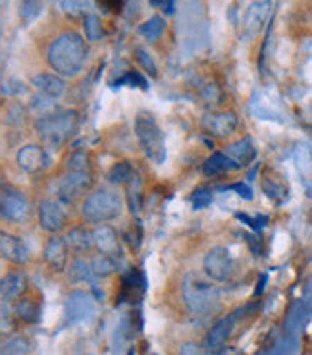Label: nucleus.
<instances>
[{
  "mask_svg": "<svg viewBox=\"0 0 312 355\" xmlns=\"http://www.w3.org/2000/svg\"><path fill=\"white\" fill-rule=\"evenodd\" d=\"M135 135L139 139L141 149L147 159L154 164H162L166 160V143L160 125L149 112H139L135 118Z\"/></svg>",
  "mask_w": 312,
  "mask_h": 355,
  "instance_id": "39448f33",
  "label": "nucleus"
},
{
  "mask_svg": "<svg viewBox=\"0 0 312 355\" xmlns=\"http://www.w3.org/2000/svg\"><path fill=\"white\" fill-rule=\"evenodd\" d=\"M95 297L89 292H72L66 303V317L68 320L75 324L81 320H87L95 317Z\"/></svg>",
  "mask_w": 312,
  "mask_h": 355,
  "instance_id": "f8f14e48",
  "label": "nucleus"
},
{
  "mask_svg": "<svg viewBox=\"0 0 312 355\" xmlns=\"http://www.w3.org/2000/svg\"><path fill=\"white\" fill-rule=\"evenodd\" d=\"M68 278H70V282L72 284H81V282H89L91 286L97 284V275H95V270H93V265H91V261L83 257H77L72 263V266L68 268Z\"/></svg>",
  "mask_w": 312,
  "mask_h": 355,
  "instance_id": "4be33fe9",
  "label": "nucleus"
},
{
  "mask_svg": "<svg viewBox=\"0 0 312 355\" xmlns=\"http://www.w3.org/2000/svg\"><path fill=\"white\" fill-rule=\"evenodd\" d=\"M181 295L193 317H210L220 309V288L206 275L187 272L181 282Z\"/></svg>",
  "mask_w": 312,
  "mask_h": 355,
  "instance_id": "7ed1b4c3",
  "label": "nucleus"
},
{
  "mask_svg": "<svg viewBox=\"0 0 312 355\" xmlns=\"http://www.w3.org/2000/svg\"><path fill=\"white\" fill-rule=\"evenodd\" d=\"M0 213H2V220L12 222V224H21L29 216L31 205L26 193H21L19 189L14 187H4L2 189V199H0Z\"/></svg>",
  "mask_w": 312,
  "mask_h": 355,
  "instance_id": "1a4fd4ad",
  "label": "nucleus"
},
{
  "mask_svg": "<svg viewBox=\"0 0 312 355\" xmlns=\"http://www.w3.org/2000/svg\"><path fill=\"white\" fill-rule=\"evenodd\" d=\"M164 27H166V21H164L162 16L156 14V16H151L145 24L139 26V33H141L145 39H149V41H156V39L164 33Z\"/></svg>",
  "mask_w": 312,
  "mask_h": 355,
  "instance_id": "cd10ccee",
  "label": "nucleus"
},
{
  "mask_svg": "<svg viewBox=\"0 0 312 355\" xmlns=\"http://www.w3.org/2000/svg\"><path fill=\"white\" fill-rule=\"evenodd\" d=\"M203 128L206 130V133H210L212 137H218V139H226L233 133L237 132L239 128V118L235 112L228 110V112H218V114H208L205 116L203 120Z\"/></svg>",
  "mask_w": 312,
  "mask_h": 355,
  "instance_id": "ddd939ff",
  "label": "nucleus"
},
{
  "mask_svg": "<svg viewBox=\"0 0 312 355\" xmlns=\"http://www.w3.org/2000/svg\"><path fill=\"white\" fill-rule=\"evenodd\" d=\"M95 249L100 255H108V257L122 259V238L112 226L102 224V226H95Z\"/></svg>",
  "mask_w": 312,
  "mask_h": 355,
  "instance_id": "4468645a",
  "label": "nucleus"
},
{
  "mask_svg": "<svg viewBox=\"0 0 312 355\" xmlns=\"http://www.w3.org/2000/svg\"><path fill=\"white\" fill-rule=\"evenodd\" d=\"M237 166L233 164L232 160L228 159V155L226 153H214L210 159L206 160L205 164H203V174L208 178H214L218 174H222L226 170H235Z\"/></svg>",
  "mask_w": 312,
  "mask_h": 355,
  "instance_id": "5701e85b",
  "label": "nucleus"
},
{
  "mask_svg": "<svg viewBox=\"0 0 312 355\" xmlns=\"http://www.w3.org/2000/svg\"><path fill=\"white\" fill-rule=\"evenodd\" d=\"M91 265H93V270H95L97 278H108V276H112L120 268V261L114 257L97 253L95 257L91 259Z\"/></svg>",
  "mask_w": 312,
  "mask_h": 355,
  "instance_id": "a878e982",
  "label": "nucleus"
},
{
  "mask_svg": "<svg viewBox=\"0 0 312 355\" xmlns=\"http://www.w3.org/2000/svg\"><path fill=\"white\" fill-rule=\"evenodd\" d=\"M87 54H89V46L85 39L77 31L68 29L51 43L46 51V62L53 68L54 73L62 78H73L83 70L87 62Z\"/></svg>",
  "mask_w": 312,
  "mask_h": 355,
  "instance_id": "f257e3e1",
  "label": "nucleus"
},
{
  "mask_svg": "<svg viewBox=\"0 0 312 355\" xmlns=\"http://www.w3.org/2000/svg\"><path fill=\"white\" fill-rule=\"evenodd\" d=\"M135 58L139 60V64L143 66V70L147 71V73H151L152 78L156 76V64L152 62V58L147 54V51L145 49H141V46H135Z\"/></svg>",
  "mask_w": 312,
  "mask_h": 355,
  "instance_id": "2f4dec72",
  "label": "nucleus"
},
{
  "mask_svg": "<svg viewBox=\"0 0 312 355\" xmlns=\"http://www.w3.org/2000/svg\"><path fill=\"white\" fill-rule=\"evenodd\" d=\"M233 324H235V315H230L226 319L218 320L214 327L210 329L208 336H206V349L212 354L222 355L223 347L228 344V340L232 336Z\"/></svg>",
  "mask_w": 312,
  "mask_h": 355,
  "instance_id": "a211bd4d",
  "label": "nucleus"
},
{
  "mask_svg": "<svg viewBox=\"0 0 312 355\" xmlns=\"http://www.w3.org/2000/svg\"><path fill=\"white\" fill-rule=\"evenodd\" d=\"M16 317H18L21 322H27V324H31V322H37L39 320V315H41V307H39V302H35L33 297H21L16 303Z\"/></svg>",
  "mask_w": 312,
  "mask_h": 355,
  "instance_id": "b1692460",
  "label": "nucleus"
},
{
  "mask_svg": "<svg viewBox=\"0 0 312 355\" xmlns=\"http://www.w3.org/2000/svg\"><path fill=\"white\" fill-rule=\"evenodd\" d=\"M122 211H124V199L118 191L108 187L93 189L81 203V218L91 226H102L108 222L118 220L122 216Z\"/></svg>",
  "mask_w": 312,
  "mask_h": 355,
  "instance_id": "20e7f679",
  "label": "nucleus"
},
{
  "mask_svg": "<svg viewBox=\"0 0 312 355\" xmlns=\"http://www.w3.org/2000/svg\"><path fill=\"white\" fill-rule=\"evenodd\" d=\"M43 261L45 265L56 272V275H62L68 270V263H70V243L66 240V236H51L48 241L45 243L43 249Z\"/></svg>",
  "mask_w": 312,
  "mask_h": 355,
  "instance_id": "9d476101",
  "label": "nucleus"
},
{
  "mask_svg": "<svg viewBox=\"0 0 312 355\" xmlns=\"http://www.w3.org/2000/svg\"><path fill=\"white\" fill-rule=\"evenodd\" d=\"M31 85L35 87L39 95H45V97L54 98V101L60 98L66 93V81L58 73H46V71L35 73L31 78Z\"/></svg>",
  "mask_w": 312,
  "mask_h": 355,
  "instance_id": "6ab92c4d",
  "label": "nucleus"
},
{
  "mask_svg": "<svg viewBox=\"0 0 312 355\" xmlns=\"http://www.w3.org/2000/svg\"><path fill=\"white\" fill-rule=\"evenodd\" d=\"M6 122L10 125H24L26 122V108L19 103H10V108L6 110Z\"/></svg>",
  "mask_w": 312,
  "mask_h": 355,
  "instance_id": "7c9ffc66",
  "label": "nucleus"
},
{
  "mask_svg": "<svg viewBox=\"0 0 312 355\" xmlns=\"http://www.w3.org/2000/svg\"><path fill=\"white\" fill-rule=\"evenodd\" d=\"M0 253H2L4 261H10L14 265H26L31 259V251L27 248L26 241L8 232L0 234Z\"/></svg>",
  "mask_w": 312,
  "mask_h": 355,
  "instance_id": "2eb2a0df",
  "label": "nucleus"
},
{
  "mask_svg": "<svg viewBox=\"0 0 312 355\" xmlns=\"http://www.w3.org/2000/svg\"><path fill=\"white\" fill-rule=\"evenodd\" d=\"M60 6L70 18H80L83 14V0H60Z\"/></svg>",
  "mask_w": 312,
  "mask_h": 355,
  "instance_id": "473e14b6",
  "label": "nucleus"
},
{
  "mask_svg": "<svg viewBox=\"0 0 312 355\" xmlns=\"http://www.w3.org/2000/svg\"><path fill=\"white\" fill-rule=\"evenodd\" d=\"M80 128V112L66 108V110H51L46 114L37 116L33 122L37 137L43 147L58 151L72 141L73 135Z\"/></svg>",
  "mask_w": 312,
  "mask_h": 355,
  "instance_id": "f03ea898",
  "label": "nucleus"
},
{
  "mask_svg": "<svg viewBox=\"0 0 312 355\" xmlns=\"http://www.w3.org/2000/svg\"><path fill=\"white\" fill-rule=\"evenodd\" d=\"M16 162L27 174H39L51 166V157L46 153V147H43L41 143H27L16 153Z\"/></svg>",
  "mask_w": 312,
  "mask_h": 355,
  "instance_id": "9b49d317",
  "label": "nucleus"
},
{
  "mask_svg": "<svg viewBox=\"0 0 312 355\" xmlns=\"http://www.w3.org/2000/svg\"><path fill=\"white\" fill-rule=\"evenodd\" d=\"M151 2L152 8L162 10L166 16L174 14V8H176V0H149Z\"/></svg>",
  "mask_w": 312,
  "mask_h": 355,
  "instance_id": "c9c22d12",
  "label": "nucleus"
},
{
  "mask_svg": "<svg viewBox=\"0 0 312 355\" xmlns=\"http://www.w3.org/2000/svg\"><path fill=\"white\" fill-rule=\"evenodd\" d=\"M203 272L210 280H214L216 284L232 282L237 270H235V261H233L230 249H226L223 245L208 249L203 259Z\"/></svg>",
  "mask_w": 312,
  "mask_h": 355,
  "instance_id": "0eeeda50",
  "label": "nucleus"
},
{
  "mask_svg": "<svg viewBox=\"0 0 312 355\" xmlns=\"http://www.w3.org/2000/svg\"><path fill=\"white\" fill-rule=\"evenodd\" d=\"M210 201H212V196L205 189H199L193 193V207L195 209H205L206 205H210Z\"/></svg>",
  "mask_w": 312,
  "mask_h": 355,
  "instance_id": "f704fd0d",
  "label": "nucleus"
},
{
  "mask_svg": "<svg viewBox=\"0 0 312 355\" xmlns=\"http://www.w3.org/2000/svg\"><path fill=\"white\" fill-rule=\"evenodd\" d=\"M270 14H272V2L270 0H257V2H253L247 8V12H245V19H243V27H245L247 35H259L268 24Z\"/></svg>",
  "mask_w": 312,
  "mask_h": 355,
  "instance_id": "dca6fc26",
  "label": "nucleus"
},
{
  "mask_svg": "<svg viewBox=\"0 0 312 355\" xmlns=\"http://www.w3.org/2000/svg\"><path fill=\"white\" fill-rule=\"evenodd\" d=\"M124 240L131 245V248H139V243H141V226H139V222L135 220V224L129 226V230L124 234Z\"/></svg>",
  "mask_w": 312,
  "mask_h": 355,
  "instance_id": "72a5a7b5",
  "label": "nucleus"
},
{
  "mask_svg": "<svg viewBox=\"0 0 312 355\" xmlns=\"http://www.w3.org/2000/svg\"><path fill=\"white\" fill-rule=\"evenodd\" d=\"M91 157L89 153L77 149L70 155V159L66 162V172H89Z\"/></svg>",
  "mask_w": 312,
  "mask_h": 355,
  "instance_id": "c85d7f7f",
  "label": "nucleus"
},
{
  "mask_svg": "<svg viewBox=\"0 0 312 355\" xmlns=\"http://www.w3.org/2000/svg\"><path fill=\"white\" fill-rule=\"evenodd\" d=\"M27 286H29V280H27L26 272H21V270L6 272V275L2 276V284H0L2 302L12 303L21 300L26 295Z\"/></svg>",
  "mask_w": 312,
  "mask_h": 355,
  "instance_id": "f3484780",
  "label": "nucleus"
},
{
  "mask_svg": "<svg viewBox=\"0 0 312 355\" xmlns=\"http://www.w3.org/2000/svg\"><path fill=\"white\" fill-rule=\"evenodd\" d=\"M201 355H218V354H212V352H208V349H205V352H203V354Z\"/></svg>",
  "mask_w": 312,
  "mask_h": 355,
  "instance_id": "ea45409f",
  "label": "nucleus"
},
{
  "mask_svg": "<svg viewBox=\"0 0 312 355\" xmlns=\"http://www.w3.org/2000/svg\"><path fill=\"white\" fill-rule=\"evenodd\" d=\"M83 29H85L87 41H91V43H97V41L102 39V24H100V18L95 16V14L85 16V19H83Z\"/></svg>",
  "mask_w": 312,
  "mask_h": 355,
  "instance_id": "c756f323",
  "label": "nucleus"
},
{
  "mask_svg": "<svg viewBox=\"0 0 312 355\" xmlns=\"http://www.w3.org/2000/svg\"><path fill=\"white\" fill-rule=\"evenodd\" d=\"M179 355H201V352L195 344H183L179 347Z\"/></svg>",
  "mask_w": 312,
  "mask_h": 355,
  "instance_id": "e433bc0d",
  "label": "nucleus"
},
{
  "mask_svg": "<svg viewBox=\"0 0 312 355\" xmlns=\"http://www.w3.org/2000/svg\"><path fill=\"white\" fill-rule=\"evenodd\" d=\"M134 176H135V168L129 160L116 162V164L110 168V172H108L110 182H112V184H116V186H120V184H127V182H129Z\"/></svg>",
  "mask_w": 312,
  "mask_h": 355,
  "instance_id": "bb28decb",
  "label": "nucleus"
},
{
  "mask_svg": "<svg viewBox=\"0 0 312 355\" xmlns=\"http://www.w3.org/2000/svg\"><path fill=\"white\" fill-rule=\"evenodd\" d=\"M66 209H68V205L62 203L56 197L43 199L39 203V209H37V220H39L41 230L51 234V236H56V234L66 230V226H68V211Z\"/></svg>",
  "mask_w": 312,
  "mask_h": 355,
  "instance_id": "6e6552de",
  "label": "nucleus"
},
{
  "mask_svg": "<svg viewBox=\"0 0 312 355\" xmlns=\"http://www.w3.org/2000/svg\"><path fill=\"white\" fill-rule=\"evenodd\" d=\"M95 187V178L91 172H66L54 182V197L62 203L72 205L75 199L87 196Z\"/></svg>",
  "mask_w": 312,
  "mask_h": 355,
  "instance_id": "423d86ee",
  "label": "nucleus"
},
{
  "mask_svg": "<svg viewBox=\"0 0 312 355\" xmlns=\"http://www.w3.org/2000/svg\"><path fill=\"white\" fill-rule=\"evenodd\" d=\"M223 153L228 155V159L232 160L237 168H243V166L250 164L255 160V157H257V149H255V145H253L250 139H241L237 143H232L230 147H226Z\"/></svg>",
  "mask_w": 312,
  "mask_h": 355,
  "instance_id": "412c9836",
  "label": "nucleus"
},
{
  "mask_svg": "<svg viewBox=\"0 0 312 355\" xmlns=\"http://www.w3.org/2000/svg\"><path fill=\"white\" fill-rule=\"evenodd\" d=\"M233 189H237V191H239V196H243L245 199H250V189L247 186H243V184H237V186H233Z\"/></svg>",
  "mask_w": 312,
  "mask_h": 355,
  "instance_id": "58836bf2",
  "label": "nucleus"
},
{
  "mask_svg": "<svg viewBox=\"0 0 312 355\" xmlns=\"http://www.w3.org/2000/svg\"><path fill=\"white\" fill-rule=\"evenodd\" d=\"M66 240L70 243V249L77 255H85L87 251L95 249V232L89 230L87 226H73L66 234Z\"/></svg>",
  "mask_w": 312,
  "mask_h": 355,
  "instance_id": "aec40b11",
  "label": "nucleus"
},
{
  "mask_svg": "<svg viewBox=\"0 0 312 355\" xmlns=\"http://www.w3.org/2000/svg\"><path fill=\"white\" fill-rule=\"evenodd\" d=\"M33 352V342L26 336H14L2 342L0 355H29Z\"/></svg>",
  "mask_w": 312,
  "mask_h": 355,
  "instance_id": "393cba45",
  "label": "nucleus"
},
{
  "mask_svg": "<svg viewBox=\"0 0 312 355\" xmlns=\"http://www.w3.org/2000/svg\"><path fill=\"white\" fill-rule=\"evenodd\" d=\"M107 6V10H120V6L124 4V0H100V6Z\"/></svg>",
  "mask_w": 312,
  "mask_h": 355,
  "instance_id": "4c0bfd02",
  "label": "nucleus"
}]
</instances>
